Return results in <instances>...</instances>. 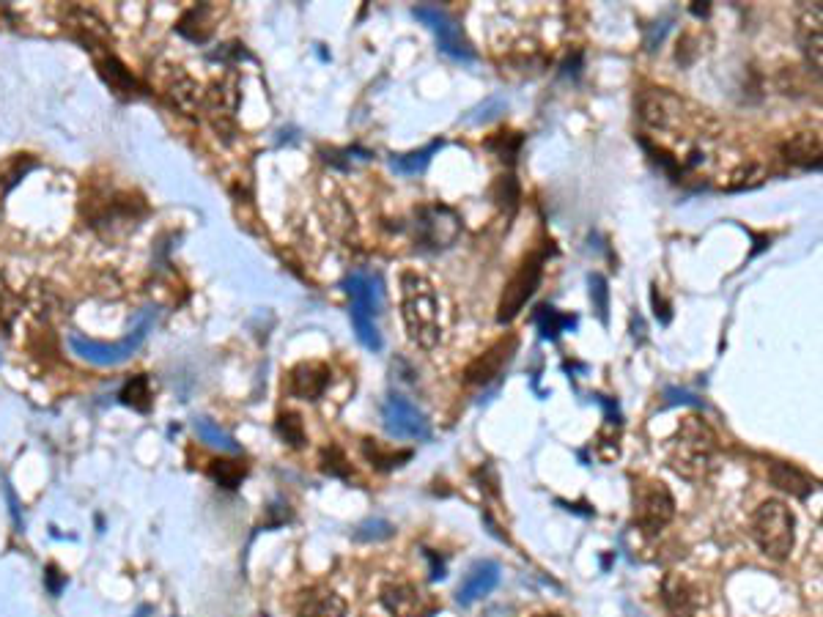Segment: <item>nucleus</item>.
Returning a JSON list of instances; mask_svg holds the SVG:
<instances>
[{"mask_svg": "<svg viewBox=\"0 0 823 617\" xmlns=\"http://www.w3.org/2000/svg\"><path fill=\"white\" fill-rule=\"evenodd\" d=\"M541 275H544V253H530L505 286L503 299L497 305V321L500 324H508V321H514L519 316V310L527 305V299L533 297L535 288L541 283Z\"/></svg>", "mask_w": 823, "mask_h": 617, "instance_id": "obj_7", "label": "nucleus"}, {"mask_svg": "<svg viewBox=\"0 0 823 617\" xmlns=\"http://www.w3.org/2000/svg\"><path fill=\"white\" fill-rule=\"evenodd\" d=\"M535 617H557V615H535Z\"/></svg>", "mask_w": 823, "mask_h": 617, "instance_id": "obj_37", "label": "nucleus"}, {"mask_svg": "<svg viewBox=\"0 0 823 617\" xmlns=\"http://www.w3.org/2000/svg\"><path fill=\"white\" fill-rule=\"evenodd\" d=\"M64 582H66V576L58 574V568H55V565H50V568H47V587H50V593H53V596H58V593H61Z\"/></svg>", "mask_w": 823, "mask_h": 617, "instance_id": "obj_36", "label": "nucleus"}, {"mask_svg": "<svg viewBox=\"0 0 823 617\" xmlns=\"http://www.w3.org/2000/svg\"><path fill=\"white\" fill-rule=\"evenodd\" d=\"M382 423H385L387 434L396 439L431 437V426H428L426 415L412 401H407L404 395H390L387 398L385 406H382Z\"/></svg>", "mask_w": 823, "mask_h": 617, "instance_id": "obj_8", "label": "nucleus"}, {"mask_svg": "<svg viewBox=\"0 0 823 617\" xmlns=\"http://www.w3.org/2000/svg\"><path fill=\"white\" fill-rule=\"evenodd\" d=\"M346 291L352 297V324L357 338L363 341L365 349L379 352L382 349V332L376 327V313H379V305H382L379 277L354 272V275L346 277Z\"/></svg>", "mask_w": 823, "mask_h": 617, "instance_id": "obj_4", "label": "nucleus"}, {"mask_svg": "<svg viewBox=\"0 0 823 617\" xmlns=\"http://www.w3.org/2000/svg\"><path fill=\"white\" fill-rule=\"evenodd\" d=\"M151 321H154V313L149 310V313H143V319L135 324V330L129 332L127 338L118 343H97L88 341L83 335H69V346H72V352H75L80 360L91 362V365H99V368L121 365V362H127L132 354L138 352L140 343L146 341Z\"/></svg>", "mask_w": 823, "mask_h": 617, "instance_id": "obj_6", "label": "nucleus"}, {"mask_svg": "<svg viewBox=\"0 0 823 617\" xmlns=\"http://www.w3.org/2000/svg\"><path fill=\"white\" fill-rule=\"evenodd\" d=\"M574 321H577L574 316H563V313H557L549 305H541V308L535 310V324H538V330H541L546 341H555L566 327H574Z\"/></svg>", "mask_w": 823, "mask_h": 617, "instance_id": "obj_27", "label": "nucleus"}, {"mask_svg": "<svg viewBox=\"0 0 823 617\" xmlns=\"http://www.w3.org/2000/svg\"><path fill=\"white\" fill-rule=\"evenodd\" d=\"M330 387V368L324 362L308 360L300 362L289 373V393L302 401H319L324 390Z\"/></svg>", "mask_w": 823, "mask_h": 617, "instance_id": "obj_14", "label": "nucleus"}, {"mask_svg": "<svg viewBox=\"0 0 823 617\" xmlns=\"http://www.w3.org/2000/svg\"><path fill=\"white\" fill-rule=\"evenodd\" d=\"M245 464H236V461H212L209 475H212L223 489H236L242 478H245Z\"/></svg>", "mask_w": 823, "mask_h": 617, "instance_id": "obj_30", "label": "nucleus"}, {"mask_svg": "<svg viewBox=\"0 0 823 617\" xmlns=\"http://www.w3.org/2000/svg\"><path fill=\"white\" fill-rule=\"evenodd\" d=\"M66 25H69V31H72V36H75L77 42H83L86 47H105L107 42H110V31H107V25L102 20H99L97 14L91 9H83V6H69L66 9Z\"/></svg>", "mask_w": 823, "mask_h": 617, "instance_id": "obj_16", "label": "nucleus"}, {"mask_svg": "<svg viewBox=\"0 0 823 617\" xmlns=\"http://www.w3.org/2000/svg\"><path fill=\"white\" fill-rule=\"evenodd\" d=\"M516 346H519V341H516L514 335H508V338H503V341L494 343L492 349H486L481 357H475V360L467 365V371H464V382L467 384L494 382V379L503 373L505 365L514 360Z\"/></svg>", "mask_w": 823, "mask_h": 617, "instance_id": "obj_12", "label": "nucleus"}, {"mask_svg": "<svg viewBox=\"0 0 823 617\" xmlns=\"http://www.w3.org/2000/svg\"><path fill=\"white\" fill-rule=\"evenodd\" d=\"M769 480L777 486V489L788 491V494H793V497H802V500L810 494V491H815V480L810 478L807 472H802L799 467L785 464V461H771Z\"/></svg>", "mask_w": 823, "mask_h": 617, "instance_id": "obj_20", "label": "nucleus"}, {"mask_svg": "<svg viewBox=\"0 0 823 617\" xmlns=\"http://www.w3.org/2000/svg\"><path fill=\"white\" fill-rule=\"evenodd\" d=\"M664 604L670 609L673 617H695L697 607H700V598H697L695 587L689 585L681 576H667L664 579Z\"/></svg>", "mask_w": 823, "mask_h": 617, "instance_id": "obj_19", "label": "nucleus"}, {"mask_svg": "<svg viewBox=\"0 0 823 617\" xmlns=\"http://www.w3.org/2000/svg\"><path fill=\"white\" fill-rule=\"evenodd\" d=\"M439 149H442V140H437V143H428L426 149L409 151V154L393 157V160H390V165H393V171H396V173L412 176V173L426 171V165L431 162V154H437Z\"/></svg>", "mask_w": 823, "mask_h": 617, "instance_id": "obj_26", "label": "nucleus"}, {"mask_svg": "<svg viewBox=\"0 0 823 617\" xmlns=\"http://www.w3.org/2000/svg\"><path fill=\"white\" fill-rule=\"evenodd\" d=\"M415 17L423 25H428L431 31L439 36V50L456 61H472L475 58V50L470 47V42L464 39V33L459 31V25L450 20V14L439 6H417Z\"/></svg>", "mask_w": 823, "mask_h": 617, "instance_id": "obj_10", "label": "nucleus"}, {"mask_svg": "<svg viewBox=\"0 0 823 617\" xmlns=\"http://www.w3.org/2000/svg\"><path fill=\"white\" fill-rule=\"evenodd\" d=\"M503 110H505V102H503V99H489V102H486V105L478 107V110H475V113H472V116L467 118V121H470V124H481V121H489V118L500 116Z\"/></svg>", "mask_w": 823, "mask_h": 617, "instance_id": "obj_35", "label": "nucleus"}, {"mask_svg": "<svg viewBox=\"0 0 823 617\" xmlns=\"http://www.w3.org/2000/svg\"><path fill=\"white\" fill-rule=\"evenodd\" d=\"M686 105L670 91L664 88H648L640 96V116L642 121L653 129H662V132H673L686 124Z\"/></svg>", "mask_w": 823, "mask_h": 617, "instance_id": "obj_9", "label": "nucleus"}, {"mask_svg": "<svg viewBox=\"0 0 823 617\" xmlns=\"http://www.w3.org/2000/svg\"><path fill=\"white\" fill-rule=\"evenodd\" d=\"M782 151H785V160L793 162V165L813 168V165H818V157H821V132H799L782 146Z\"/></svg>", "mask_w": 823, "mask_h": 617, "instance_id": "obj_21", "label": "nucleus"}, {"mask_svg": "<svg viewBox=\"0 0 823 617\" xmlns=\"http://www.w3.org/2000/svg\"><path fill=\"white\" fill-rule=\"evenodd\" d=\"M607 280L601 275H590V297L596 302V310H599L601 321H607Z\"/></svg>", "mask_w": 823, "mask_h": 617, "instance_id": "obj_34", "label": "nucleus"}, {"mask_svg": "<svg viewBox=\"0 0 823 617\" xmlns=\"http://www.w3.org/2000/svg\"><path fill=\"white\" fill-rule=\"evenodd\" d=\"M278 434L286 439L291 447H300L302 442H305V428H302L300 415H294V412H286V415H280L278 417Z\"/></svg>", "mask_w": 823, "mask_h": 617, "instance_id": "obj_31", "label": "nucleus"}, {"mask_svg": "<svg viewBox=\"0 0 823 617\" xmlns=\"http://www.w3.org/2000/svg\"><path fill=\"white\" fill-rule=\"evenodd\" d=\"M195 434L204 439L206 445L217 447V450H225V453H239V445H236L234 439L225 434L223 428L217 426V423H212V420H206V417H198L195 420Z\"/></svg>", "mask_w": 823, "mask_h": 617, "instance_id": "obj_28", "label": "nucleus"}, {"mask_svg": "<svg viewBox=\"0 0 823 617\" xmlns=\"http://www.w3.org/2000/svg\"><path fill=\"white\" fill-rule=\"evenodd\" d=\"M631 500H634V524L642 532L656 535V532L664 530L667 524L673 522L675 500L662 480L640 478L634 483Z\"/></svg>", "mask_w": 823, "mask_h": 617, "instance_id": "obj_5", "label": "nucleus"}, {"mask_svg": "<svg viewBox=\"0 0 823 617\" xmlns=\"http://www.w3.org/2000/svg\"><path fill=\"white\" fill-rule=\"evenodd\" d=\"M346 601L332 587L316 585L302 590L297 598V617H343Z\"/></svg>", "mask_w": 823, "mask_h": 617, "instance_id": "obj_15", "label": "nucleus"}, {"mask_svg": "<svg viewBox=\"0 0 823 617\" xmlns=\"http://www.w3.org/2000/svg\"><path fill=\"white\" fill-rule=\"evenodd\" d=\"M500 582V565L492 563V560H483V563L472 565L467 579L461 582L459 587V604H472L478 598L489 596L494 587Z\"/></svg>", "mask_w": 823, "mask_h": 617, "instance_id": "obj_18", "label": "nucleus"}, {"mask_svg": "<svg viewBox=\"0 0 823 617\" xmlns=\"http://www.w3.org/2000/svg\"><path fill=\"white\" fill-rule=\"evenodd\" d=\"M459 231V217L450 212L448 206H428V209H420V214H417V236L431 250H442V247L453 245Z\"/></svg>", "mask_w": 823, "mask_h": 617, "instance_id": "obj_11", "label": "nucleus"}, {"mask_svg": "<svg viewBox=\"0 0 823 617\" xmlns=\"http://www.w3.org/2000/svg\"><path fill=\"white\" fill-rule=\"evenodd\" d=\"M99 72H102V77L110 83V88L118 91V94H132V91H138V80L129 75L127 66L121 64V61H116L113 55H107V58L99 61Z\"/></svg>", "mask_w": 823, "mask_h": 617, "instance_id": "obj_25", "label": "nucleus"}, {"mask_svg": "<svg viewBox=\"0 0 823 617\" xmlns=\"http://www.w3.org/2000/svg\"><path fill=\"white\" fill-rule=\"evenodd\" d=\"M236 105H239V91H236L234 83H228V80H217V83L206 91V110L212 113L217 132H231Z\"/></svg>", "mask_w": 823, "mask_h": 617, "instance_id": "obj_17", "label": "nucleus"}, {"mask_svg": "<svg viewBox=\"0 0 823 617\" xmlns=\"http://www.w3.org/2000/svg\"><path fill=\"white\" fill-rule=\"evenodd\" d=\"M393 535V524L382 522V519H371L357 527V538L360 541H385Z\"/></svg>", "mask_w": 823, "mask_h": 617, "instance_id": "obj_33", "label": "nucleus"}, {"mask_svg": "<svg viewBox=\"0 0 823 617\" xmlns=\"http://www.w3.org/2000/svg\"><path fill=\"white\" fill-rule=\"evenodd\" d=\"M401 316L407 324L409 341L426 352L437 346L442 338L437 291L428 277L412 272V269L401 275Z\"/></svg>", "mask_w": 823, "mask_h": 617, "instance_id": "obj_2", "label": "nucleus"}, {"mask_svg": "<svg viewBox=\"0 0 823 617\" xmlns=\"http://www.w3.org/2000/svg\"><path fill=\"white\" fill-rule=\"evenodd\" d=\"M379 598H382V607L393 617H428L434 612L431 598L420 587L407 585V582L387 585Z\"/></svg>", "mask_w": 823, "mask_h": 617, "instance_id": "obj_13", "label": "nucleus"}, {"mask_svg": "<svg viewBox=\"0 0 823 617\" xmlns=\"http://www.w3.org/2000/svg\"><path fill=\"white\" fill-rule=\"evenodd\" d=\"M799 39H802V50L810 58V64L818 72L821 69V6L807 9L799 20Z\"/></svg>", "mask_w": 823, "mask_h": 617, "instance_id": "obj_22", "label": "nucleus"}, {"mask_svg": "<svg viewBox=\"0 0 823 617\" xmlns=\"http://www.w3.org/2000/svg\"><path fill=\"white\" fill-rule=\"evenodd\" d=\"M752 538L771 560H785L796 543V519L782 500H766L752 516Z\"/></svg>", "mask_w": 823, "mask_h": 617, "instance_id": "obj_3", "label": "nucleus"}, {"mask_svg": "<svg viewBox=\"0 0 823 617\" xmlns=\"http://www.w3.org/2000/svg\"><path fill=\"white\" fill-rule=\"evenodd\" d=\"M121 401L138 412H149L151 409V390H149V379L146 376H132L124 390H121Z\"/></svg>", "mask_w": 823, "mask_h": 617, "instance_id": "obj_29", "label": "nucleus"}, {"mask_svg": "<svg viewBox=\"0 0 823 617\" xmlns=\"http://www.w3.org/2000/svg\"><path fill=\"white\" fill-rule=\"evenodd\" d=\"M717 434L703 417H684L667 442V467L686 480H703L714 467Z\"/></svg>", "mask_w": 823, "mask_h": 617, "instance_id": "obj_1", "label": "nucleus"}, {"mask_svg": "<svg viewBox=\"0 0 823 617\" xmlns=\"http://www.w3.org/2000/svg\"><path fill=\"white\" fill-rule=\"evenodd\" d=\"M363 447H365V456L371 458L379 469H393V467H398V461H407V458L412 456L409 450H404V453H382L379 445L371 442V439H365Z\"/></svg>", "mask_w": 823, "mask_h": 617, "instance_id": "obj_32", "label": "nucleus"}, {"mask_svg": "<svg viewBox=\"0 0 823 617\" xmlns=\"http://www.w3.org/2000/svg\"><path fill=\"white\" fill-rule=\"evenodd\" d=\"M165 91L171 96L173 105L179 107V110H184V113H193L195 107H198V83H195L190 75L179 72V69L168 77Z\"/></svg>", "mask_w": 823, "mask_h": 617, "instance_id": "obj_24", "label": "nucleus"}, {"mask_svg": "<svg viewBox=\"0 0 823 617\" xmlns=\"http://www.w3.org/2000/svg\"><path fill=\"white\" fill-rule=\"evenodd\" d=\"M179 33L187 36L190 42H206L214 33V6L201 3V6L184 11V17L179 20Z\"/></svg>", "mask_w": 823, "mask_h": 617, "instance_id": "obj_23", "label": "nucleus"}]
</instances>
